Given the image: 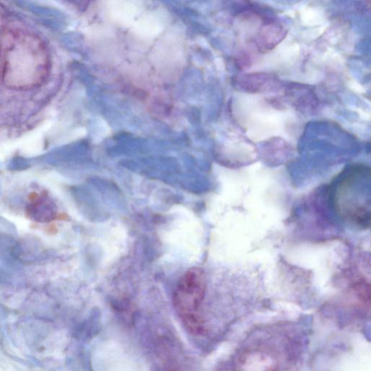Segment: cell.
Masks as SVG:
<instances>
[{"label": "cell", "instance_id": "cell-1", "mask_svg": "<svg viewBox=\"0 0 371 371\" xmlns=\"http://www.w3.org/2000/svg\"><path fill=\"white\" fill-rule=\"evenodd\" d=\"M47 49L39 38L29 33H8L3 40L2 68L5 84L27 89L41 84L49 70Z\"/></svg>", "mask_w": 371, "mask_h": 371}, {"label": "cell", "instance_id": "cell-2", "mask_svg": "<svg viewBox=\"0 0 371 371\" xmlns=\"http://www.w3.org/2000/svg\"><path fill=\"white\" fill-rule=\"evenodd\" d=\"M206 288V278L199 267L190 268L178 280L173 294V305L187 328L200 334L203 322L200 308Z\"/></svg>", "mask_w": 371, "mask_h": 371}, {"label": "cell", "instance_id": "cell-3", "mask_svg": "<svg viewBox=\"0 0 371 371\" xmlns=\"http://www.w3.org/2000/svg\"><path fill=\"white\" fill-rule=\"evenodd\" d=\"M237 371H278V359L270 350L252 348L243 352L238 359Z\"/></svg>", "mask_w": 371, "mask_h": 371}, {"label": "cell", "instance_id": "cell-4", "mask_svg": "<svg viewBox=\"0 0 371 371\" xmlns=\"http://www.w3.org/2000/svg\"><path fill=\"white\" fill-rule=\"evenodd\" d=\"M28 213L34 220L47 222L54 219L56 212L53 203L45 195L34 194L30 199Z\"/></svg>", "mask_w": 371, "mask_h": 371}]
</instances>
